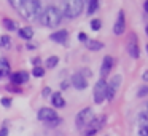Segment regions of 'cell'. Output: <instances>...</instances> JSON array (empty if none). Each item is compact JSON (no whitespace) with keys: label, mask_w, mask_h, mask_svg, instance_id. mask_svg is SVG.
Returning <instances> with one entry per match:
<instances>
[{"label":"cell","mask_w":148,"mask_h":136,"mask_svg":"<svg viewBox=\"0 0 148 136\" xmlns=\"http://www.w3.org/2000/svg\"><path fill=\"white\" fill-rule=\"evenodd\" d=\"M62 16L67 18V19H75V18H78L81 15V11H83V0H62Z\"/></svg>","instance_id":"3"},{"label":"cell","mask_w":148,"mask_h":136,"mask_svg":"<svg viewBox=\"0 0 148 136\" xmlns=\"http://www.w3.org/2000/svg\"><path fill=\"white\" fill-rule=\"evenodd\" d=\"M107 98V82L103 78H99L96 85H94V90H92V99L96 104H102Z\"/></svg>","instance_id":"5"},{"label":"cell","mask_w":148,"mask_h":136,"mask_svg":"<svg viewBox=\"0 0 148 136\" xmlns=\"http://www.w3.org/2000/svg\"><path fill=\"white\" fill-rule=\"evenodd\" d=\"M0 46L10 48V46H11V39H10V35H2V37H0Z\"/></svg>","instance_id":"21"},{"label":"cell","mask_w":148,"mask_h":136,"mask_svg":"<svg viewBox=\"0 0 148 136\" xmlns=\"http://www.w3.org/2000/svg\"><path fill=\"white\" fill-rule=\"evenodd\" d=\"M51 104L56 107V109H61V107L65 106V99L61 93H53L51 94Z\"/></svg>","instance_id":"14"},{"label":"cell","mask_w":148,"mask_h":136,"mask_svg":"<svg viewBox=\"0 0 148 136\" xmlns=\"http://www.w3.org/2000/svg\"><path fill=\"white\" fill-rule=\"evenodd\" d=\"M145 32H147V35H148V26H147V29H145Z\"/></svg>","instance_id":"36"},{"label":"cell","mask_w":148,"mask_h":136,"mask_svg":"<svg viewBox=\"0 0 148 136\" xmlns=\"http://www.w3.org/2000/svg\"><path fill=\"white\" fill-rule=\"evenodd\" d=\"M143 80H145V82H148V71L143 74Z\"/></svg>","instance_id":"34"},{"label":"cell","mask_w":148,"mask_h":136,"mask_svg":"<svg viewBox=\"0 0 148 136\" xmlns=\"http://www.w3.org/2000/svg\"><path fill=\"white\" fill-rule=\"evenodd\" d=\"M10 80L13 85H23V83H27L29 80V74L24 71H19V72H14V74L10 75Z\"/></svg>","instance_id":"12"},{"label":"cell","mask_w":148,"mask_h":136,"mask_svg":"<svg viewBox=\"0 0 148 136\" xmlns=\"http://www.w3.org/2000/svg\"><path fill=\"white\" fill-rule=\"evenodd\" d=\"M51 94H53V90H51L49 87H45V88L42 90V96H43V98H51Z\"/></svg>","instance_id":"26"},{"label":"cell","mask_w":148,"mask_h":136,"mask_svg":"<svg viewBox=\"0 0 148 136\" xmlns=\"http://www.w3.org/2000/svg\"><path fill=\"white\" fill-rule=\"evenodd\" d=\"M0 136H8V130L7 128H2V130H0Z\"/></svg>","instance_id":"31"},{"label":"cell","mask_w":148,"mask_h":136,"mask_svg":"<svg viewBox=\"0 0 148 136\" xmlns=\"http://www.w3.org/2000/svg\"><path fill=\"white\" fill-rule=\"evenodd\" d=\"M94 120V112L91 107H84L75 117V125L77 128H84V126H89V123Z\"/></svg>","instance_id":"4"},{"label":"cell","mask_w":148,"mask_h":136,"mask_svg":"<svg viewBox=\"0 0 148 136\" xmlns=\"http://www.w3.org/2000/svg\"><path fill=\"white\" fill-rule=\"evenodd\" d=\"M86 48L91 50V51H99V50L103 48V43L99 42V40H86Z\"/></svg>","instance_id":"15"},{"label":"cell","mask_w":148,"mask_h":136,"mask_svg":"<svg viewBox=\"0 0 148 136\" xmlns=\"http://www.w3.org/2000/svg\"><path fill=\"white\" fill-rule=\"evenodd\" d=\"M37 119L40 120V122H54V120H58V114H56L54 109H49V107H42V109H38V112H37Z\"/></svg>","instance_id":"7"},{"label":"cell","mask_w":148,"mask_h":136,"mask_svg":"<svg viewBox=\"0 0 148 136\" xmlns=\"http://www.w3.org/2000/svg\"><path fill=\"white\" fill-rule=\"evenodd\" d=\"M69 85H70V83H69L67 80H64V82L61 83V88H62V90H65V88H69Z\"/></svg>","instance_id":"30"},{"label":"cell","mask_w":148,"mask_h":136,"mask_svg":"<svg viewBox=\"0 0 148 136\" xmlns=\"http://www.w3.org/2000/svg\"><path fill=\"white\" fill-rule=\"evenodd\" d=\"M143 10H145V11H147V13H148V0H147V2H145V3H143Z\"/></svg>","instance_id":"33"},{"label":"cell","mask_w":148,"mask_h":136,"mask_svg":"<svg viewBox=\"0 0 148 136\" xmlns=\"http://www.w3.org/2000/svg\"><path fill=\"white\" fill-rule=\"evenodd\" d=\"M147 112H148V103H147Z\"/></svg>","instance_id":"37"},{"label":"cell","mask_w":148,"mask_h":136,"mask_svg":"<svg viewBox=\"0 0 148 136\" xmlns=\"http://www.w3.org/2000/svg\"><path fill=\"white\" fill-rule=\"evenodd\" d=\"M137 122L140 123V128H148V112H140L137 117Z\"/></svg>","instance_id":"18"},{"label":"cell","mask_w":148,"mask_h":136,"mask_svg":"<svg viewBox=\"0 0 148 136\" xmlns=\"http://www.w3.org/2000/svg\"><path fill=\"white\" fill-rule=\"evenodd\" d=\"M32 75L34 77H43V75H45V69L40 67V66H35V67L32 69Z\"/></svg>","instance_id":"23"},{"label":"cell","mask_w":148,"mask_h":136,"mask_svg":"<svg viewBox=\"0 0 148 136\" xmlns=\"http://www.w3.org/2000/svg\"><path fill=\"white\" fill-rule=\"evenodd\" d=\"M34 64L38 66V64H40V59H38V58H35V59H34Z\"/></svg>","instance_id":"35"},{"label":"cell","mask_w":148,"mask_h":136,"mask_svg":"<svg viewBox=\"0 0 148 136\" xmlns=\"http://www.w3.org/2000/svg\"><path fill=\"white\" fill-rule=\"evenodd\" d=\"M70 83L73 85L77 90H84V88H88V78L83 77V75L80 74V72H77V74L72 75V80Z\"/></svg>","instance_id":"11"},{"label":"cell","mask_w":148,"mask_h":136,"mask_svg":"<svg viewBox=\"0 0 148 136\" xmlns=\"http://www.w3.org/2000/svg\"><path fill=\"white\" fill-rule=\"evenodd\" d=\"M62 21V13L56 7H46L40 15V23L45 27H58Z\"/></svg>","instance_id":"2"},{"label":"cell","mask_w":148,"mask_h":136,"mask_svg":"<svg viewBox=\"0 0 148 136\" xmlns=\"http://www.w3.org/2000/svg\"><path fill=\"white\" fill-rule=\"evenodd\" d=\"M121 80H123L121 75H113V78L107 83V98L105 99H108V101L115 99V94H116V91H118L119 85H121Z\"/></svg>","instance_id":"6"},{"label":"cell","mask_w":148,"mask_h":136,"mask_svg":"<svg viewBox=\"0 0 148 136\" xmlns=\"http://www.w3.org/2000/svg\"><path fill=\"white\" fill-rule=\"evenodd\" d=\"M124 32H126V15L121 10L118 13V18H116L115 24H113V34L115 35H123Z\"/></svg>","instance_id":"9"},{"label":"cell","mask_w":148,"mask_h":136,"mask_svg":"<svg viewBox=\"0 0 148 136\" xmlns=\"http://www.w3.org/2000/svg\"><path fill=\"white\" fill-rule=\"evenodd\" d=\"M18 34H19V37H23V39H26V40H30L34 37V29L32 27H21L19 31H18Z\"/></svg>","instance_id":"16"},{"label":"cell","mask_w":148,"mask_h":136,"mask_svg":"<svg viewBox=\"0 0 148 136\" xmlns=\"http://www.w3.org/2000/svg\"><path fill=\"white\" fill-rule=\"evenodd\" d=\"M10 71H11L10 62H8L5 58H0V77H2V75H8Z\"/></svg>","instance_id":"17"},{"label":"cell","mask_w":148,"mask_h":136,"mask_svg":"<svg viewBox=\"0 0 148 136\" xmlns=\"http://www.w3.org/2000/svg\"><path fill=\"white\" fill-rule=\"evenodd\" d=\"M58 62H59V58L58 56H49V58H46V67L48 69H53V67H56L58 66Z\"/></svg>","instance_id":"19"},{"label":"cell","mask_w":148,"mask_h":136,"mask_svg":"<svg viewBox=\"0 0 148 136\" xmlns=\"http://www.w3.org/2000/svg\"><path fill=\"white\" fill-rule=\"evenodd\" d=\"M127 53L131 58L137 59L140 58V50H138V39L135 34H131L129 35V40H127Z\"/></svg>","instance_id":"8"},{"label":"cell","mask_w":148,"mask_h":136,"mask_svg":"<svg viewBox=\"0 0 148 136\" xmlns=\"http://www.w3.org/2000/svg\"><path fill=\"white\" fill-rule=\"evenodd\" d=\"M49 39H51L53 42H56V43H61V45H64V43L67 42V39H69V32H67L65 29L56 31V32H53L51 35H49Z\"/></svg>","instance_id":"13"},{"label":"cell","mask_w":148,"mask_h":136,"mask_svg":"<svg viewBox=\"0 0 148 136\" xmlns=\"http://www.w3.org/2000/svg\"><path fill=\"white\" fill-rule=\"evenodd\" d=\"M0 104L3 107H11V98H2V99H0Z\"/></svg>","instance_id":"27"},{"label":"cell","mask_w":148,"mask_h":136,"mask_svg":"<svg viewBox=\"0 0 148 136\" xmlns=\"http://www.w3.org/2000/svg\"><path fill=\"white\" fill-rule=\"evenodd\" d=\"M78 40H80V42H86V40H88L86 34H84V32H80V34H78Z\"/></svg>","instance_id":"28"},{"label":"cell","mask_w":148,"mask_h":136,"mask_svg":"<svg viewBox=\"0 0 148 136\" xmlns=\"http://www.w3.org/2000/svg\"><path fill=\"white\" fill-rule=\"evenodd\" d=\"M113 58L110 55H107L105 58H103V61H102V66H100V78H103L105 80V77L110 74V71L113 69Z\"/></svg>","instance_id":"10"},{"label":"cell","mask_w":148,"mask_h":136,"mask_svg":"<svg viewBox=\"0 0 148 136\" xmlns=\"http://www.w3.org/2000/svg\"><path fill=\"white\" fill-rule=\"evenodd\" d=\"M138 135L140 136H148V128H140L138 130Z\"/></svg>","instance_id":"29"},{"label":"cell","mask_w":148,"mask_h":136,"mask_svg":"<svg viewBox=\"0 0 148 136\" xmlns=\"http://www.w3.org/2000/svg\"><path fill=\"white\" fill-rule=\"evenodd\" d=\"M97 8H99V0H89V5H88V15L96 13Z\"/></svg>","instance_id":"20"},{"label":"cell","mask_w":148,"mask_h":136,"mask_svg":"<svg viewBox=\"0 0 148 136\" xmlns=\"http://www.w3.org/2000/svg\"><path fill=\"white\" fill-rule=\"evenodd\" d=\"M147 94H148V85H143V87L138 88V91H137L138 98H143V96H147Z\"/></svg>","instance_id":"24"},{"label":"cell","mask_w":148,"mask_h":136,"mask_svg":"<svg viewBox=\"0 0 148 136\" xmlns=\"http://www.w3.org/2000/svg\"><path fill=\"white\" fill-rule=\"evenodd\" d=\"M16 10L24 19H35V18H40V15L43 13V5L40 0H27L24 3L18 5Z\"/></svg>","instance_id":"1"},{"label":"cell","mask_w":148,"mask_h":136,"mask_svg":"<svg viewBox=\"0 0 148 136\" xmlns=\"http://www.w3.org/2000/svg\"><path fill=\"white\" fill-rule=\"evenodd\" d=\"M147 53H148V45H147Z\"/></svg>","instance_id":"38"},{"label":"cell","mask_w":148,"mask_h":136,"mask_svg":"<svg viewBox=\"0 0 148 136\" xmlns=\"http://www.w3.org/2000/svg\"><path fill=\"white\" fill-rule=\"evenodd\" d=\"M26 46H27V50H35V48H37V46L34 45V43H27Z\"/></svg>","instance_id":"32"},{"label":"cell","mask_w":148,"mask_h":136,"mask_svg":"<svg viewBox=\"0 0 148 136\" xmlns=\"http://www.w3.org/2000/svg\"><path fill=\"white\" fill-rule=\"evenodd\" d=\"M3 26L7 27L8 31H16V29H18V26H16V24H14L11 19H8V18H5V19H3Z\"/></svg>","instance_id":"22"},{"label":"cell","mask_w":148,"mask_h":136,"mask_svg":"<svg viewBox=\"0 0 148 136\" xmlns=\"http://www.w3.org/2000/svg\"><path fill=\"white\" fill-rule=\"evenodd\" d=\"M100 27H102L100 19H92V21H91V29H92V31H99Z\"/></svg>","instance_id":"25"}]
</instances>
